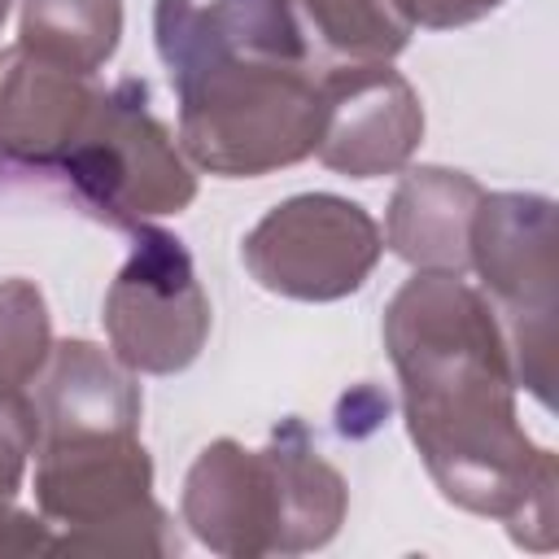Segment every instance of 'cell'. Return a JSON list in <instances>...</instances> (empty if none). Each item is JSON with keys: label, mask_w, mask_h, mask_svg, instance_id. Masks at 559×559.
<instances>
[{"label": "cell", "mask_w": 559, "mask_h": 559, "mask_svg": "<svg viewBox=\"0 0 559 559\" xmlns=\"http://www.w3.org/2000/svg\"><path fill=\"white\" fill-rule=\"evenodd\" d=\"M0 555H52V524L35 511L0 502Z\"/></svg>", "instance_id": "d6986e66"}, {"label": "cell", "mask_w": 559, "mask_h": 559, "mask_svg": "<svg viewBox=\"0 0 559 559\" xmlns=\"http://www.w3.org/2000/svg\"><path fill=\"white\" fill-rule=\"evenodd\" d=\"M9 4H13V0H0V26H4V17H9Z\"/></svg>", "instance_id": "44dd1931"}, {"label": "cell", "mask_w": 559, "mask_h": 559, "mask_svg": "<svg viewBox=\"0 0 559 559\" xmlns=\"http://www.w3.org/2000/svg\"><path fill=\"white\" fill-rule=\"evenodd\" d=\"M52 345V319L39 284L22 275L0 280V389L26 393L39 380Z\"/></svg>", "instance_id": "2e32d148"}, {"label": "cell", "mask_w": 559, "mask_h": 559, "mask_svg": "<svg viewBox=\"0 0 559 559\" xmlns=\"http://www.w3.org/2000/svg\"><path fill=\"white\" fill-rule=\"evenodd\" d=\"M507 0H406L415 26L428 31H454V26H472L480 17H489L493 9H502Z\"/></svg>", "instance_id": "ffe728a7"}, {"label": "cell", "mask_w": 559, "mask_h": 559, "mask_svg": "<svg viewBox=\"0 0 559 559\" xmlns=\"http://www.w3.org/2000/svg\"><path fill=\"white\" fill-rule=\"evenodd\" d=\"M349 511L345 476L310 445L301 419L271 432L266 445L236 437L210 441L179 493L188 533L227 559L323 550Z\"/></svg>", "instance_id": "7a4b0ae2"}, {"label": "cell", "mask_w": 559, "mask_h": 559, "mask_svg": "<svg viewBox=\"0 0 559 559\" xmlns=\"http://www.w3.org/2000/svg\"><path fill=\"white\" fill-rule=\"evenodd\" d=\"M153 44L170 79L227 57H310L288 0H157Z\"/></svg>", "instance_id": "8fae6325"}, {"label": "cell", "mask_w": 559, "mask_h": 559, "mask_svg": "<svg viewBox=\"0 0 559 559\" xmlns=\"http://www.w3.org/2000/svg\"><path fill=\"white\" fill-rule=\"evenodd\" d=\"M384 349L406 432L441 498L498 520L524 550H550L559 463L520 424V384L480 288L450 271H415L384 306Z\"/></svg>", "instance_id": "6da1fadb"}, {"label": "cell", "mask_w": 559, "mask_h": 559, "mask_svg": "<svg viewBox=\"0 0 559 559\" xmlns=\"http://www.w3.org/2000/svg\"><path fill=\"white\" fill-rule=\"evenodd\" d=\"M306 44H314L336 66L393 61L411 35L415 17L406 0H288Z\"/></svg>", "instance_id": "5bb4252c"}, {"label": "cell", "mask_w": 559, "mask_h": 559, "mask_svg": "<svg viewBox=\"0 0 559 559\" xmlns=\"http://www.w3.org/2000/svg\"><path fill=\"white\" fill-rule=\"evenodd\" d=\"M148 498L153 459L140 432H74L35 441V502L48 524H114Z\"/></svg>", "instance_id": "9c48e42d"}, {"label": "cell", "mask_w": 559, "mask_h": 559, "mask_svg": "<svg viewBox=\"0 0 559 559\" xmlns=\"http://www.w3.org/2000/svg\"><path fill=\"white\" fill-rule=\"evenodd\" d=\"M31 454H35V402L31 393L0 389V502L22 489Z\"/></svg>", "instance_id": "ac0fdd59"}, {"label": "cell", "mask_w": 559, "mask_h": 559, "mask_svg": "<svg viewBox=\"0 0 559 559\" xmlns=\"http://www.w3.org/2000/svg\"><path fill=\"white\" fill-rule=\"evenodd\" d=\"M100 92L96 74L39 57L26 44L0 48V157L57 170L96 114Z\"/></svg>", "instance_id": "30bf717a"}, {"label": "cell", "mask_w": 559, "mask_h": 559, "mask_svg": "<svg viewBox=\"0 0 559 559\" xmlns=\"http://www.w3.org/2000/svg\"><path fill=\"white\" fill-rule=\"evenodd\" d=\"M35 441L74 432H140L144 397L135 371L83 336L57 341L35 380Z\"/></svg>", "instance_id": "7c38bea8"}, {"label": "cell", "mask_w": 559, "mask_h": 559, "mask_svg": "<svg viewBox=\"0 0 559 559\" xmlns=\"http://www.w3.org/2000/svg\"><path fill=\"white\" fill-rule=\"evenodd\" d=\"M179 148L192 170L258 179L297 166L319 140V74L310 57H227L170 79Z\"/></svg>", "instance_id": "3957f363"}, {"label": "cell", "mask_w": 559, "mask_h": 559, "mask_svg": "<svg viewBox=\"0 0 559 559\" xmlns=\"http://www.w3.org/2000/svg\"><path fill=\"white\" fill-rule=\"evenodd\" d=\"M105 293V336L135 376L188 371L210 336V297L179 236L144 223Z\"/></svg>", "instance_id": "52a82bcc"}, {"label": "cell", "mask_w": 559, "mask_h": 559, "mask_svg": "<svg viewBox=\"0 0 559 559\" xmlns=\"http://www.w3.org/2000/svg\"><path fill=\"white\" fill-rule=\"evenodd\" d=\"M485 188L467 170L402 166V179L384 210V245L411 271H467L472 218Z\"/></svg>", "instance_id": "4fadbf2b"}, {"label": "cell", "mask_w": 559, "mask_h": 559, "mask_svg": "<svg viewBox=\"0 0 559 559\" xmlns=\"http://www.w3.org/2000/svg\"><path fill=\"white\" fill-rule=\"evenodd\" d=\"M467 271L480 275L515 384L555 406V201L542 192H485L472 218Z\"/></svg>", "instance_id": "5b68a950"}, {"label": "cell", "mask_w": 559, "mask_h": 559, "mask_svg": "<svg viewBox=\"0 0 559 559\" xmlns=\"http://www.w3.org/2000/svg\"><path fill=\"white\" fill-rule=\"evenodd\" d=\"M17 44L96 74L122 44V0H22Z\"/></svg>", "instance_id": "9a60e30c"}, {"label": "cell", "mask_w": 559, "mask_h": 559, "mask_svg": "<svg viewBox=\"0 0 559 559\" xmlns=\"http://www.w3.org/2000/svg\"><path fill=\"white\" fill-rule=\"evenodd\" d=\"M52 555H144V559H166L179 555V537L170 528V515L148 498L131 515L96 528H66L52 533Z\"/></svg>", "instance_id": "e0dca14e"}, {"label": "cell", "mask_w": 559, "mask_h": 559, "mask_svg": "<svg viewBox=\"0 0 559 559\" xmlns=\"http://www.w3.org/2000/svg\"><path fill=\"white\" fill-rule=\"evenodd\" d=\"M424 140V105L402 70L389 61L336 66L319 74V140L328 170L349 179H380L411 166Z\"/></svg>", "instance_id": "ba28073f"}, {"label": "cell", "mask_w": 559, "mask_h": 559, "mask_svg": "<svg viewBox=\"0 0 559 559\" xmlns=\"http://www.w3.org/2000/svg\"><path fill=\"white\" fill-rule=\"evenodd\" d=\"M57 175L100 223L135 231L197 201V170L170 127L153 114L144 79H118L100 92Z\"/></svg>", "instance_id": "277c9868"}, {"label": "cell", "mask_w": 559, "mask_h": 559, "mask_svg": "<svg viewBox=\"0 0 559 559\" xmlns=\"http://www.w3.org/2000/svg\"><path fill=\"white\" fill-rule=\"evenodd\" d=\"M380 253V223L336 192H297L271 205L240 240L253 284L288 301H341L358 293Z\"/></svg>", "instance_id": "8992f818"}]
</instances>
